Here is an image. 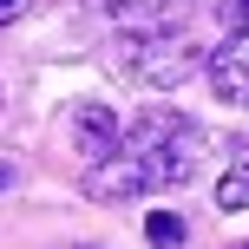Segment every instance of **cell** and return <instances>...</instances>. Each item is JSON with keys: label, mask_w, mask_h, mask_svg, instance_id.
Wrapping results in <instances>:
<instances>
[{"label": "cell", "mask_w": 249, "mask_h": 249, "mask_svg": "<svg viewBox=\"0 0 249 249\" xmlns=\"http://www.w3.org/2000/svg\"><path fill=\"white\" fill-rule=\"evenodd\" d=\"M210 92L223 105H249V26L230 46H216V59H210Z\"/></svg>", "instance_id": "277c9868"}, {"label": "cell", "mask_w": 249, "mask_h": 249, "mask_svg": "<svg viewBox=\"0 0 249 249\" xmlns=\"http://www.w3.org/2000/svg\"><path fill=\"white\" fill-rule=\"evenodd\" d=\"M72 131H79V151H86V164H105L118 151V118H112V105H99V99H86V105H72Z\"/></svg>", "instance_id": "5b68a950"}, {"label": "cell", "mask_w": 249, "mask_h": 249, "mask_svg": "<svg viewBox=\"0 0 249 249\" xmlns=\"http://www.w3.org/2000/svg\"><path fill=\"white\" fill-rule=\"evenodd\" d=\"M223 13H230V26H236V33H243V26H249V0H230Z\"/></svg>", "instance_id": "ba28073f"}, {"label": "cell", "mask_w": 249, "mask_h": 249, "mask_svg": "<svg viewBox=\"0 0 249 249\" xmlns=\"http://www.w3.org/2000/svg\"><path fill=\"white\" fill-rule=\"evenodd\" d=\"M216 210H249V164H236V171L216 184Z\"/></svg>", "instance_id": "52a82bcc"}, {"label": "cell", "mask_w": 249, "mask_h": 249, "mask_svg": "<svg viewBox=\"0 0 249 249\" xmlns=\"http://www.w3.org/2000/svg\"><path fill=\"white\" fill-rule=\"evenodd\" d=\"M7 184H13V164H7V158H0V190H7Z\"/></svg>", "instance_id": "30bf717a"}, {"label": "cell", "mask_w": 249, "mask_h": 249, "mask_svg": "<svg viewBox=\"0 0 249 249\" xmlns=\"http://www.w3.org/2000/svg\"><path fill=\"white\" fill-rule=\"evenodd\" d=\"M203 164H210V131L203 124H190L184 112H144L105 164H86V197L131 203V197H151V190L190 184Z\"/></svg>", "instance_id": "6da1fadb"}, {"label": "cell", "mask_w": 249, "mask_h": 249, "mask_svg": "<svg viewBox=\"0 0 249 249\" xmlns=\"http://www.w3.org/2000/svg\"><path fill=\"white\" fill-rule=\"evenodd\" d=\"M20 13H26V0H0V26H7V20H20Z\"/></svg>", "instance_id": "9c48e42d"}, {"label": "cell", "mask_w": 249, "mask_h": 249, "mask_svg": "<svg viewBox=\"0 0 249 249\" xmlns=\"http://www.w3.org/2000/svg\"><path fill=\"white\" fill-rule=\"evenodd\" d=\"M144 236H151V249H177V243H184V216H177V210L144 216Z\"/></svg>", "instance_id": "8992f818"}, {"label": "cell", "mask_w": 249, "mask_h": 249, "mask_svg": "<svg viewBox=\"0 0 249 249\" xmlns=\"http://www.w3.org/2000/svg\"><path fill=\"white\" fill-rule=\"evenodd\" d=\"M92 20L112 26L118 39H158V33H177L190 20L197 0H86Z\"/></svg>", "instance_id": "3957f363"}, {"label": "cell", "mask_w": 249, "mask_h": 249, "mask_svg": "<svg viewBox=\"0 0 249 249\" xmlns=\"http://www.w3.org/2000/svg\"><path fill=\"white\" fill-rule=\"evenodd\" d=\"M86 249H92V243H86Z\"/></svg>", "instance_id": "8fae6325"}, {"label": "cell", "mask_w": 249, "mask_h": 249, "mask_svg": "<svg viewBox=\"0 0 249 249\" xmlns=\"http://www.w3.org/2000/svg\"><path fill=\"white\" fill-rule=\"evenodd\" d=\"M197 39L184 33H158V39H124V72L138 79V86H184L190 72H197Z\"/></svg>", "instance_id": "7a4b0ae2"}]
</instances>
